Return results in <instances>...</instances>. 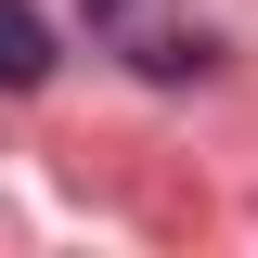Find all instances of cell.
<instances>
[{
  "label": "cell",
  "instance_id": "2",
  "mask_svg": "<svg viewBox=\"0 0 258 258\" xmlns=\"http://www.w3.org/2000/svg\"><path fill=\"white\" fill-rule=\"evenodd\" d=\"M91 13H116V0H91Z\"/></svg>",
  "mask_w": 258,
  "mask_h": 258
},
{
  "label": "cell",
  "instance_id": "1",
  "mask_svg": "<svg viewBox=\"0 0 258 258\" xmlns=\"http://www.w3.org/2000/svg\"><path fill=\"white\" fill-rule=\"evenodd\" d=\"M39 78H52V26L26 0H0V91H39Z\"/></svg>",
  "mask_w": 258,
  "mask_h": 258
}]
</instances>
